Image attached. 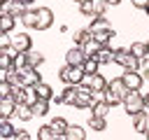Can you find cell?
<instances>
[{"mask_svg": "<svg viewBox=\"0 0 149 140\" xmlns=\"http://www.w3.org/2000/svg\"><path fill=\"white\" fill-rule=\"evenodd\" d=\"M58 79H61L63 84L79 86V84H84L86 72H84V68H81V65H63V68L58 70Z\"/></svg>", "mask_w": 149, "mask_h": 140, "instance_id": "1", "label": "cell"}, {"mask_svg": "<svg viewBox=\"0 0 149 140\" xmlns=\"http://www.w3.org/2000/svg\"><path fill=\"white\" fill-rule=\"evenodd\" d=\"M114 63L123 68V72H140V58L130 54V49H116Z\"/></svg>", "mask_w": 149, "mask_h": 140, "instance_id": "2", "label": "cell"}, {"mask_svg": "<svg viewBox=\"0 0 149 140\" xmlns=\"http://www.w3.org/2000/svg\"><path fill=\"white\" fill-rule=\"evenodd\" d=\"M123 110H126L128 117H135V114L144 112V96L140 91H130L126 96V100H123Z\"/></svg>", "mask_w": 149, "mask_h": 140, "instance_id": "3", "label": "cell"}, {"mask_svg": "<svg viewBox=\"0 0 149 140\" xmlns=\"http://www.w3.org/2000/svg\"><path fill=\"white\" fill-rule=\"evenodd\" d=\"M79 12L88 19H98V16H105L107 12V2L105 0H84L79 5Z\"/></svg>", "mask_w": 149, "mask_h": 140, "instance_id": "4", "label": "cell"}, {"mask_svg": "<svg viewBox=\"0 0 149 140\" xmlns=\"http://www.w3.org/2000/svg\"><path fill=\"white\" fill-rule=\"evenodd\" d=\"M84 86H86L93 96H95V93H105V91H107V86H109V79H107V77H102V75L98 72V75L86 77V79H84Z\"/></svg>", "mask_w": 149, "mask_h": 140, "instance_id": "5", "label": "cell"}, {"mask_svg": "<svg viewBox=\"0 0 149 140\" xmlns=\"http://www.w3.org/2000/svg\"><path fill=\"white\" fill-rule=\"evenodd\" d=\"M0 7H2V14H9V16H14V19H23V14H26V5L21 2V0H9V2H0Z\"/></svg>", "mask_w": 149, "mask_h": 140, "instance_id": "6", "label": "cell"}, {"mask_svg": "<svg viewBox=\"0 0 149 140\" xmlns=\"http://www.w3.org/2000/svg\"><path fill=\"white\" fill-rule=\"evenodd\" d=\"M86 58L88 56H86V51L81 47H70L65 51V65H84Z\"/></svg>", "mask_w": 149, "mask_h": 140, "instance_id": "7", "label": "cell"}, {"mask_svg": "<svg viewBox=\"0 0 149 140\" xmlns=\"http://www.w3.org/2000/svg\"><path fill=\"white\" fill-rule=\"evenodd\" d=\"M93 103H95L93 93H91L86 86H79V96H77V100H74V105H72V107H77V110H91V107H93Z\"/></svg>", "mask_w": 149, "mask_h": 140, "instance_id": "8", "label": "cell"}, {"mask_svg": "<svg viewBox=\"0 0 149 140\" xmlns=\"http://www.w3.org/2000/svg\"><path fill=\"white\" fill-rule=\"evenodd\" d=\"M121 79H123V84L128 86V91H140V86L144 84L142 72H123Z\"/></svg>", "mask_w": 149, "mask_h": 140, "instance_id": "9", "label": "cell"}, {"mask_svg": "<svg viewBox=\"0 0 149 140\" xmlns=\"http://www.w3.org/2000/svg\"><path fill=\"white\" fill-rule=\"evenodd\" d=\"M16 110H19V105L12 96L0 98V119H12V114H16Z\"/></svg>", "mask_w": 149, "mask_h": 140, "instance_id": "10", "label": "cell"}, {"mask_svg": "<svg viewBox=\"0 0 149 140\" xmlns=\"http://www.w3.org/2000/svg\"><path fill=\"white\" fill-rule=\"evenodd\" d=\"M14 49H16V54H28V51L33 49L30 35H28V33H19V35L14 37Z\"/></svg>", "mask_w": 149, "mask_h": 140, "instance_id": "11", "label": "cell"}, {"mask_svg": "<svg viewBox=\"0 0 149 140\" xmlns=\"http://www.w3.org/2000/svg\"><path fill=\"white\" fill-rule=\"evenodd\" d=\"M37 16H40V26H37V30H47V28H51V23H54V12H51L49 7H37Z\"/></svg>", "mask_w": 149, "mask_h": 140, "instance_id": "12", "label": "cell"}, {"mask_svg": "<svg viewBox=\"0 0 149 140\" xmlns=\"http://www.w3.org/2000/svg\"><path fill=\"white\" fill-rule=\"evenodd\" d=\"M91 40H93L91 30H88V28H79V30H74V35H72V47H86Z\"/></svg>", "mask_w": 149, "mask_h": 140, "instance_id": "13", "label": "cell"}, {"mask_svg": "<svg viewBox=\"0 0 149 140\" xmlns=\"http://www.w3.org/2000/svg\"><path fill=\"white\" fill-rule=\"evenodd\" d=\"M21 77H23V86H26V89H28V86H37V84L42 82V75H40V70H35V68L21 72Z\"/></svg>", "mask_w": 149, "mask_h": 140, "instance_id": "14", "label": "cell"}, {"mask_svg": "<svg viewBox=\"0 0 149 140\" xmlns=\"http://www.w3.org/2000/svg\"><path fill=\"white\" fill-rule=\"evenodd\" d=\"M130 119H133V131L147 133V128H149V114H147V112H140V114H135V117H130Z\"/></svg>", "mask_w": 149, "mask_h": 140, "instance_id": "15", "label": "cell"}, {"mask_svg": "<svg viewBox=\"0 0 149 140\" xmlns=\"http://www.w3.org/2000/svg\"><path fill=\"white\" fill-rule=\"evenodd\" d=\"M77 96H79V86L65 84V89H63V93H61V98H63V105H74Z\"/></svg>", "mask_w": 149, "mask_h": 140, "instance_id": "16", "label": "cell"}, {"mask_svg": "<svg viewBox=\"0 0 149 140\" xmlns=\"http://www.w3.org/2000/svg\"><path fill=\"white\" fill-rule=\"evenodd\" d=\"M49 126L54 128V133H56V135H65V133H68V128H70V121H68L65 117H54V119L49 121Z\"/></svg>", "mask_w": 149, "mask_h": 140, "instance_id": "17", "label": "cell"}, {"mask_svg": "<svg viewBox=\"0 0 149 140\" xmlns=\"http://www.w3.org/2000/svg\"><path fill=\"white\" fill-rule=\"evenodd\" d=\"M86 28H88V30H91V35H93V33H100V30H109V28H112V23H109L105 16H98V19H91V23H88Z\"/></svg>", "mask_w": 149, "mask_h": 140, "instance_id": "18", "label": "cell"}, {"mask_svg": "<svg viewBox=\"0 0 149 140\" xmlns=\"http://www.w3.org/2000/svg\"><path fill=\"white\" fill-rule=\"evenodd\" d=\"M114 54H116V49H112V47L107 44V47H102V49L95 54V58H98L100 65H107V63H114Z\"/></svg>", "mask_w": 149, "mask_h": 140, "instance_id": "19", "label": "cell"}, {"mask_svg": "<svg viewBox=\"0 0 149 140\" xmlns=\"http://www.w3.org/2000/svg\"><path fill=\"white\" fill-rule=\"evenodd\" d=\"M109 89H112L114 93H119L123 100H126V96L130 93V91H128V86L123 84V79H121V77H112V79H109Z\"/></svg>", "mask_w": 149, "mask_h": 140, "instance_id": "20", "label": "cell"}, {"mask_svg": "<svg viewBox=\"0 0 149 140\" xmlns=\"http://www.w3.org/2000/svg\"><path fill=\"white\" fill-rule=\"evenodd\" d=\"M21 23H23L26 28H37V26H40V16H37V9H26V14H23Z\"/></svg>", "mask_w": 149, "mask_h": 140, "instance_id": "21", "label": "cell"}, {"mask_svg": "<svg viewBox=\"0 0 149 140\" xmlns=\"http://www.w3.org/2000/svg\"><path fill=\"white\" fill-rule=\"evenodd\" d=\"M35 89V93H37V98L40 100H54V89L49 86V84H44V82H40L37 86H33Z\"/></svg>", "mask_w": 149, "mask_h": 140, "instance_id": "22", "label": "cell"}, {"mask_svg": "<svg viewBox=\"0 0 149 140\" xmlns=\"http://www.w3.org/2000/svg\"><path fill=\"white\" fill-rule=\"evenodd\" d=\"M116 35V30L114 28H109V30H100V33H93V40L98 42V44H102V47H107L109 42H112V37Z\"/></svg>", "mask_w": 149, "mask_h": 140, "instance_id": "23", "label": "cell"}, {"mask_svg": "<svg viewBox=\"0 0 149 140\" xmlns=\"http://www.w3.org/2000/svg\"><path fill=\"white\" fill-rule=\"evenodd\" d=\"M65 140H86V131H84V126H72L70 124V128H68V133H65Z\"/></svg>", "mask_w": 149, "mask_h": 140, "instance_id": "24", "label": "cell"}, {"mask_svg": "<svg viewBox=\"0 0 149 140\" xmlns=\"http://www.w3.org/2000/svg\"><path fill=\"white\" fill-rule=\"evenodd\" d=\"M26 56H28V65H30V68H35V70L44 63V54H42V51H37V49H30Z\"/></svg>", "mask_w": 149, "mask_h": 140, "instance_id": "25", "label": "cell"}, {"mask_svg": "<svg viewBox=\"0 0 149 140\" xmlns=\"http://www.w3.org/2000/svg\"><path fill=\"white\" fill-rule=\"evenodd\" d=\"M109 110H112L109 103H105V100H95L93 107H91V114H93V117H107Z\"/></svg>", "mask_w": 149, "mask_h": 140, "instance_id": "26", "label": "cell"}, {"mask_svg": "<svg viewBox=\"0 0 149 140\" xmlns=\"http://www.w3.org/2000/svg\"><path fill=\"white\" fill-rule=\"evenodd\" d=\"M14 133H16V128H14L12 119H0V135L5 140H9V138H14Z\"/></svg>", "mask_w": 149, "mask_h": 140, "instance_id": "27", "label": "cell"}, {"mask_svg": "<svg viewBox=\"0 0 149 140\" xmlns=\"http://www.w3.org/2000/svg\"><path fill=\"white\" fill-rule=\"evenodd\" d=\"M16 26V19L9 14H0V33H12Z\"/></svg>", "mask_w": 149, "mask_h": 140, "instance_id": "28", "label": "cell"}, {"mask_svg": "<svg viewBox=\"0 0 149 140\" xmlns=\"http://www.w3.org/2000/svg\"><path fill=\"white\" fill-rule=\"evenodd\" d=\"M84 72H86V77H91V75H98V68H100V63H98V58L95 56H88L86 61H84Z\"/></svg>", "mask_w": 149, "mask_h": 140, "instance_id": "29", "label": "cell"}, {"mask_svg": "<svg viewBox=\"0 0 149 140\" xmlns=\"http://www.w3.org/2000/svg\"><path fill=\"white\" fill-rule=\"evenodd\" d=\"M2 79H5V82H9L14 89H16V86H23V77H21V72H19V70H7Z\"/></svg>", "mask_w": 149, "mask_h": 140, "instance_id": "30", "label": "cell"}, {"mask_svg": "<svg viewBox=\"0 0 149 140\" xmlns=\"http://www.w3.org/2000/svg\"><path fill=\"white\" fill-rule=\"evenodd\" d=\"M102 100H105V103H109L112 107H114V105H123V98H121L119 93H114L109 86H107V91L102 93Z\"/></svg>", "mask_w": 149, "mask_h": 140, "instance_id": "31", "label": "cell"}, {"mask_svg": "<svg viewBox=\"0 0 149 140\" xmlns=\"http://www.w3.org/2000/svg\"><path fill=\"white\" fill-rule=\"evenodd\" d=\"M130 54H133V56H137V58L147 56V54H149V47H147V42H133V44H130Z\"/></svg>", "mask_w": 149, "mask_h": 140, "instance_id": "32", "label": "cell"}, {"mask_svg": "<svg viewBox=\"0 0 149 140\" xmlns=\"http://www.w3.org/2000/svg\"><path fill=\"white\" fill-rule=\"evenodd\" d=\"M0 70H2V72L14 70V56H9V51H2V54H0Z\"/></svg>", "mask_w": 149, "mask_h": 140, "instance_id": "33", "label": "cell"}, {"mask_svg": "<svg viewBox=\"0 0 149 140\" xmlns=\"http://www.w3.org/2000/svg\"><path fill=\"white\" fill-rule=\"evenodd\" d=\"M33 107V114L35 117H47L49 114V100H37L35 105H30Z\"/></svg>", "mask_w": 149, "mask_h": 140, "instance_id": "34", "label": "cell"}, {"mask_svg": "<svg viewBox=\"0 0 149 140\" xmlns=\"http://www.w3.org/2000/svg\"><path fill=\"white\" fill-rule=\"evenodd\" d=\"M88 128H91V131H105V128H107V119H105V117H93V114H91Z\"/></svg>", "mask_w": 149, "mask_h": 140, "instance_id": "35", "label": "cell"}, {"mask_svg": "<svg viewBox=\"0 0 149 140\" xmlns=\"http://www.w3.org/2000/svg\"><path fill=\"white\" fill-rule=\"evenodd\" d=\"M54 138H56V133H54V128L49 124H44V126L37 128V140H54Z\"/></svg>", "mask_w": 149, "mask_h": 140, "instance_id": "36", "label": "cell"}, {"mask_svg": "<svg viewBox=\"0 0 149 140\" xmlns=\"http://www.w3.org/2000/svg\"><path fill=\"white\" fill-rule=\"evenodd\" d=\"M16 117H19L21 121H30L35 114H33V107H30V105H19V110H16Z\"/></svg>", "mask_w": 149, "mask_h": 140, "instance_id": "37", "label": "cell"}, {"mask_svg": "<svg viewBox=\"0 0 149 140\" xmlns=\"http://www.w3.org/2000/svg\"><path fill=\"white\" fill-rule=\"evenodd\" d=\"M14 47V37H9V33H2L0 35V51H9Z\"/></svg>", "mask_w": 149, "mask_h": 140, "instance_id": "38", "label": "cell"}, {"mask_svg": "<svg viewBox=\"0 0 149 140\" xmlns=\"http://www.w3.org/2000/svg\"><path fill=\"white\" fill-rule=\"evenodd\" d=\"M81 49H84V51H86V56H95V54H98V51H100V49H102V44H98V42H95V40H91V42H88V44H86V47H81Z\"/></svg>", "mask_w": 149, "mask_h": 140, "instance_id": "39", "label": "cell"}, {"mask_svg": "<svg viewBox=\"0 0 149 140\" xmlns=\"http://www.w3.org/2000/svg\"><path fill=\"white\" fill-rule=\"evenodd\" d=\"M12 91H14V86H12L9 82H5V79H2V82H0V98H9V96H12Z\"/></svg>", "mask_w": 149, "mask_h": 140, "instance_id": "40", "label": "cell"}, {"mask_svg": "<svg viewBox=\"0 0 149 140\" xmlns=\"http://www.w3.org/2000/svg\"><path fill=\"white\" fill-rule=\"evenodd\" d=\"M140 72H142L144 79H149V54L140 58Z\"/></svg>", "mask_w": 149, "mask_h": 140, "instance_id": "41", "label": "cell"}, {"mask_svg": "<svg viewBox=\"0 0 149 140\" xmlns=\"http://www.w3.org/2000/svg\"><path fill=\"white\" fill-rule=\"evenodd\" d=\"M12 140H33V138H30V133H28V131L16 128V133H14V138H12Z\"/></svg>", "mask_w": 149, "mask_h": 140, "instance_id": "42", "label": "cell"}, {"mask_svg": "<svg viewBox=\"0 0 149 140\" xmlns=\"http://www.w3.org/2000/svg\"><path fill=\"white\" fill-rule=\"evenodd\" d=\"M130 2H133L137 9H147V7H149V0H130Z\"/></svg>", "mask_w": 149, "mask_h": 140, "instance_id": "43", "label": "cell"}, {"mask_svg": "<svg viewBox=\"0 0 149 140\" xmlns=\"http://www.w3.org/2000/svg\"><path fill=\"white\" fill-rule=\"evenodd\" d=\"M144 112H149V93H144Z\"/></svg>", "mask_w": 149, "mask_h": 140, "instance_id": "44", "label": "cell"}, {"mask_svg": "<svg viewBox=\"0 0 149 140\" xmlns=\"http://www.w3.org/2000/svg\"><path fill=\"white\" fill-rule=\"evenodd\" d=\"M107 2V7H114V5H121V0H105Z\"/></svg>", "mask_w": 149, "mask_h": 140, "instance_id": "45", "label": "cell"}, {"mask_svg": "<svg viewBox=\"0 0 149 140\" xmlns=\"http://www.w3.org/2000/svg\"><path fill=\"white\" fill-rule=\"evenodd\" d=\"M21 2H23V5H26V7H30V5H33V2H35V0H21Z\"/></svg>", "mask_w": 149, "mask_h": 140, "instance_id": "46", "label": "cell"}, {"mask_svg": "<svg viewBox=\"0 0 149 140\" xmlns=\"http://www.w3.org/2000/svg\"><path fill=\"white\" fill-rule=\"evenodd\" d=\"M54 140H65V135H56V138H54Z\"/></svg>", "mask_w": 149, "mask_h": 140, "instance_id": "47", "label": "cell"}, {"mask_svg": "<svg viewBox=\"0 0 149 140\" xmlns=\"http://www.w3.org/2000/svg\"><path fill=\"white\" fill-rule=\"evenodd\" d=\"M72 2H77V5H81V2H84V0H72Z\"/></svg>", "mask_w": 149, "mask_h": 140, "instance_id": "48", "label": "cell"}, {"mask_svg": "<svg viewBox=\"0 0 149 140\" xmlns=\"http://www.w3.org/2000/svg\"><path fill=\"white\" fill-rule=\"evenodd\" d=\"M144 14H147V16H149V7H147V9H144Z\"/></svg>", "mask_w": 149, "mask_h": 140, "instance_id": "49", "label": "cell"}, {"mask_svg": "<svg viewBox=\"0 0 149 140\" xmlns=\"http://www.w3.org/2000/svg\"><path fill=\"white\" fill-rule=\"evenodd\" d=\"M144 135H147V140H149V128H147V133H144Z\"/></svg>", "mask_w": 149, "mask_h": 140, "instance_id": "50", "label": "cell"}, {"mask_svg": "<svg viewBox=\"0 0 149 140\" xmlns=\"http://www.w3.org/2000/svg\"><path fill=\"white\" fill-rule=\"evenodd\" d=\"M147 47H149V42H147Z\"/></svg>", "mask_w": 149, "mask_h": 140, "instance_id": "51", "label": "cell"}]
</instances>
